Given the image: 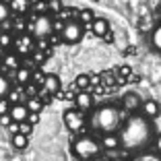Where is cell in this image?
Segmentation results:
<instances>
[{"label": "cell", "instance_id": "obj_19", "mask_svg": "<svg viewBox=\"0 0 161 161\" xmlns=\"http://www.w3.org/2000/svg\"><path fill=\"white\" fill-rule=\"evenodd\" d=\"M10 142H13V147L17 149V151H23V149H27V145H29V136L17 132V134H13V136H10Z\"/></svg>", "mask_w": 161, "mask_h": 161}, {"label": "cell", "instance_id": "obj_8", "mask_svg": "<svg viewBox=\"0 0 161 161\" xmlns=\"http://www.w3.org/2000/svg\"><path fill=\"white\" fill-rule=\"evenodd\" d=\"M75 108L79 109V112H89V109L95 108V97L91 91H76L75 95Z\"/></svg>", "mask_w": 161, "mask_h": 161}, {"label": "cell", "instance_id": "obj_2", "mask_svg": "<svg viewBox=\"0 0 161 161\" xmlns=\"http://www.w3.org/2000/svg\"><path fill=\"white\" fill-rule=\"evenodd\" d=\"M91 124H93V128L99 130L101 134L118 132V128L122 126V112L112 103H103L93 112Z\"/></svg>", "mask_w": 161, "mask_h": 161}, {"label": "cell", "instance_id": "obj_11", "mask_svg": "<svg viewBox=\"0 0 161 161\" xmlns=\"http://www.w3.org/2000/svg\"><path fill=\"white\" fill-rule=\"evenodd\" d=\"M141 114L149 120H155L161 116V103L157 99H142V105H141Z\"/></svg>", "mask_w": 161, "mask_h": 161}, {"label": "cell", "instance_id": "obj_5", "mask_svg": "<svg viewBox=\"0 0 161 161\" xmlns=\"http://www.w3.org/2000/svg\"><path fill=\"white\" fill-rule=\"evenodd\" d=\"M83 35H85V27L79 23V21H66L64 27L60 31V39L68 46H75V43L83 42Z\"/></svg>", "mask_w": 161, "mask_h": 161}, {"label": "cell", "instance_id": "obj_36", "mask_svg": "<svg viewBox=\"0 0 161 161\" xmlns=\"http://www.w3.org/2000/svg\"><path fill=\"white\" fill-rule=\"evenodd\" d=\"M105 42H109V43L114 42V35H112V31H109V33H108V35H105Z\"/></svg>", "mask_w": 161, "mask_h": 161}, {"label": "cell", "instance_id": "obj_34", "mask_svg": "<svg viewBox=\"0 0 161 161\" xmlns=\"http://www.w3.org/2000/svg\"><path fill=\"white\" fill-rule=\"evenodd\" d=\"M6 128H8V132H10V134H17V132H19V122H10Z\"/></svg>", "mask_w": 161, "mask_h": 161}, {"label": "cell", "instance_id": "obj_3", "mask_svg": "<svg viewBox=\"0 0 161 161\" xmlns=\"http://www.w3.org/2000/svg\"><path fill=\"white\" fill-rule=\"evenodd\" d=\"M70 151L79 161H91V159H95V157L101 155V145H99L97 138L85 134V136H79V138L72 141Z\"/></svg>", "mask_w": 161, "mask_h": 161}, {"label": "cell", "instance_id": "obj_38", "mask_svg": "<svg viewBox=\"0 0 161 161\" xmlns=\"http://www.w3.org/2000/svg\"><path fill=\"white\" fill-rule=\"evenodd\" d=\"M37 2H42V0H29V4L33 6V4H37Z\"/></svg>", "mask_w": 161, "mask_h": 161}, {"label": "cell", "instance_id": "obj_35", "mask_svg": "<svg viewBox=\"0 0 161 161\" xmlns=\"http://www.w3.org/2000/svg\"><path fill=\"white\" fill-rule=\"evenodd\" d=\"M10 122H13V120H10L8 114H6V116H0V124H2V126H8Z\"/></svg>", "mask_w": 161, "mask_h": 161}, {"label": "cell", "instance_id": "obj_13", "mask_svg": "<svg viewBox=\"0 0 161 161\" xmlns=\"http://www.w3.org/2000/svg\"><path fill=\"white\" fill-rule=\"evenodd\" d=\"M101 145V151H116V149H120V138H118V132H108L101 136L99 141Z\"/></svg>", "mask_w": 161, "mask_h": 161}, {"label": "cell", "instance_id": "obj_31", "mask_svg": "<svg viewBox=\"0 0 161 161\" xmlns=\"http://www.w3.org/2000/svg\"><path fill=\"white\" fill-rule=\"evenodd\" d=\"M8 109H10V103L6 97H0V116H6L8 114Z\"/></svg>", "mask_w": 161, "mask_h": 161}, {"label": "cell", "instance_id": "obj_18", "mask_svg": "<svg viewBox=\"0 0 161 161\" xmlns=\"http://www.w3.org/2000/svg\"><path fill=\"white\" fill-rule=\"evenodd\" d=\"M23 103H25V108H27V112H33V114H42L43 105H46V103H43V101L37 97V95H35V97H27Z\"/></svg>", "mask_w": 161, "mask_h": 161}, {"label": "cell", "instance_id": "obj_21", "mask_svg": "<svg viewBox=\"0 0 161 161\" xmlns=\"http://www.w3.org/2000/svg\"><path fill=\"white\" fill-rule=\"evenodd\" d=\"M72 85H75L79 91H87V89L91 87V76L83 72V75H79V76L75 79V83H72Z\"/></svg>", "mask_w": 161, "mask_h": 161}, {"label": "cell", "instance_id": "obj_24", "mask_svg": "<svg viewBox=\"0 0 161 161\" xmlns=\"http://www.w3.org/2000/svg\"><path fill=\"white\" fill-rule=\"evenodd\" d=\"M13 39H14V35H10L8 31H0V50L13 47Z\"/></svg>", "mask_w": 161, "mask_h": 161}, {"label": "cell", "instance_id": "obj_23", "mask_svg": "<svg viewBox=\"0 0 161 161\" xmlns=\"http://www.w3.org/2000/svg\"><path fill=\"white\" fill-rule=\"evenodd\" d=\"M95 19V13L91 8H80L79 10V23L85 27V25H91V21Z\"/></svg>", "mask_w": 161, "mask_h": 161}, {"label": "cell", "instance_id": "obj_33", "mask_svg": "<svg viewBox=\"0 0 161 161\" xmlns=\"http://www.w3.org/2000/svg\"><path fill=\"white\" fill-rule=\"evenodd\" d=\"M153 145H155V151L159 153V157H161V132L155 134V138H153Z\"/></svg>", "mask_w": 161, "mask_h": 161}, {"label": "cell", "instance_id": "obj_10", "mask_svg": "<svg viewBox=\"0 0 161 161\" xmlns=\"http://www.w3.org/2000/svg\"><path fill=\"white\" fill-rule=\"evenodd\" d=\"M42 91H46L47 95H58L60 93V89H62V80H60V76L58 75H46L43 76V83H42V87H39Z\"/></svg>", "mask_w": 161, "mask_h": 161}, {"label": "cell", "instance_id": "obj_15", "mask_svg": "<svg viewBox=\"0 0 161 161\" xmlns=\"http://www.w3.org/2000/svg\"><path fill=\"white\" fill-rule=\"evenodd\" d=\"M27 108H25V103H14V105H10V109H8V116H10V120L13 122H25L27 120Z\"/></svg>", "mask_w": 161, "mask_h": 161}, {"label": "cell", "instance_id": "obj_1", "mask_svg": "<svg viewBox=\"0 0 161 161\" xmlns=\"http://www.w3.org/2000/svg\"><path fill=\"white\" fill-rule=\"evenodd\" d=\"M118 138H120V147H124L130 153L147 149L155 138L153 120L145 118L142 114H132L118 128Z\"/></svg>", "mask_w": 161, "mask_h": 161}, {"label": "cell", "instance_id": "obj_22", "mask_svg": "<svg viewBox=\"0 0 161 161\" xmlns=\"http://www.w3.org/2000/svg\"><path fill=\"white\" fill-rule=\"evenodd\" d=\"M6 99H8V103H10V105H14V103H23V101H25V97H23V89H13V87H10L8 95H6Z\"/></svg>", "mask_w": 161, "mask_h": 161}, {"label": "cell", "instance_id": "obj_32", "mask_svg": "<svg viewBox=\"0 0 161 161\" xmlns=\"http://www.w3.org/2000/svg\"><path fill=\"white\" fill-rule=\"evenodd\" d=\"M25 122H29L31 126H35V124L39 122V114H33V112H29V114H27V120H25Z\"/></svg>", "mask_w": 161, "mask_h": 161}, {"label": "cell", "instance_id": "obj_9", "mask_svg": "<svg viewBox=\"0 0 161 161\" xmlns=\"http://www.w3.org/2000/svg\"><path fill=\"white\" fill-rule=\"evenodd\" d=\"M141 105H142V99H141L138 93L128 91V93L122 95V108L126 109L128 114H136V112H141Z\"/></svg>", "mask_w": 161, "mask_h": 161}, {"label": "cell", "instance_id": "obj_27", "mask_svg": "<svg viewBox=\"0 0 161 161\" xmlns=\"http://www.w3.org/2000/svg\"><path fill=\"white\" fill-rule=\"evenodd\" d=\"M10 17V8L6 4V0H0V23H6Z\"/></svg>", "mask_w": 161, "mask_h": 161}, {"label": "cell", "instance_id": "obj_17", "mask_svg": "<svg viewBox=\"0 0 161 161\" xmlns=\"http://www.w3.org/2000/svg\"><path fill=\"white\" fill-rule=\"evenodd\" d=\"M31 68L29 66H25V64H21L19 68H17V70H14V80H17V83H19L21 87H25L27 85V83H31Z\"/></svg>", "mask_w": 161, "mask_h": 161}, {"label": "cell", "instance_id": "obj_7", "mask_svg": "<svg viewBox=\"0 0 161 161\" xmlns=\"http://www.w3.org/2000/svg\"><path fill=\"white\" fill-rule=\"evenodd\" d=\"M62 120H64V126L70 130V132H80L83 128H85V114L83 112H79L76 108H70V109H66L64 112V116H62Z\"/></svg>", "mask_w": 161, "mask_h": 161}, {"label": "cell", "instance_id": "obj_16", "mask_svg": "<svg viewBox=\"0 0 161 161\" xmlns=\"http://www.w3.org/2000/svg\"><path fill=\"white\" fill-rule=\"evenodd\" d=\"M6 4H8L10 13L14 14H27L31 4H29V0H6Z\"/></svg>", "mask_w": 161, "mask_h": 161}, {"label": "cell", "instance_id": "obj_6", "mask_svg": "<svg viewBox=\"0 0 161 161\" xmlns=\"http://www.w3.org/2000/svg\"><path fill=\"white\" fill-rule=\"evenodd\" d=\"M13 50H14V54H17L19 58H27V56H31V52L35 50V39L31 37L29 33L14 35V39H13Z\"/></svg>", "mask_w": 161, "mask_h": 161}, {"label": "cell", "instance_id": "obj_30", "mask_svg": "<svg viewBox=\"0 0 161 161\" xmlns=\"http://www.w3.org/2000/svg\"><path fill=\"white\" fill-rule=\"evenodd\" d=\"M43 72H39V70H35V72H31V83L33 85H37V87H42V83H43Z\"/></svg>", "mask_w": 161, "mask_h": 161}, {"label": "cell", "instance_id": "obj_25", "mask_svg": "<svg viewBox=\"0 0 161 161\" xmlns=\"http://www.w3.org/2000/svg\"><path fill=\"white\" fill-rule=\"evenodd\" d=\"M47 2V14L52 13V14H58L62 8H64V2L62 0H46Z\"/></svg>", "mask_w": 161, "mask_h": 161}, {"label": "cell", "instance_id": "obj_28", "mask_svg": "<svg viewBox=\"0 0 161 161\" xmlns=\"http://www.w3.org/2000/svg\"><path fill=\"white\" fill-rule=\"evenodd\" d=\"M134 161H161V157L155 155V153H141Z\"/></svg>", "mask_w": 161, "mask_h": 161}, {"label": "cell", "instance_id": "obj_12", "mask_svg": "<svg viewBox=\"0 0 161 161\" xmlns=\"http://www.w3.org/2000/svg\"><path fill=\"white\" fill-rule=\"evenodd\" d=\"M91 33L97 35V37H105V35L112 31V25H109L108 19H103V17H95L93 21H91Z\"/></svg>", "mask_w": 161, "mask_h": 161}, {"label": "cell", "instance_id": "obj_26", "mask_svg": "<svg viewBox=\"0 0 161 161\" xmlns=\"http://www.w3.org/2000/svg\"><path fill=\"white\" fill-rule=\"evenodd\" d=\"M8 91H10V80H8V76L0 75V97H6V95H8Z\"/></svg>", "mask_w": 161, "mask_h": 161}, {"label": "cell", "instance_id": "obj_39", "mask_svg": "<svg viewBox=\"0 0 161 161\" xmlns=\"http://www.w3.org/2000/svg\"><path fill=\"white\" fill-rule=\"evenodd\" d=\"M116 161H122V159H116Z\"/></svg>", "mask_w": 161, "mask_h": 161}, {"label": "cell", "instance_id": "obj_29", "mask_svg": "<svg viewBox=\"0 0 161 161\" xmlns=\"http://www.w3.org/2000/svg\"><path fill=\"white\" fill-rule=\"evenodd\" d=\"M19 132L25 134V136H29V134L33 132V126H31L29 122H19Z\"/></svg>", "mask_w": 161, "mask_h": 161}, {"label": "cell", "instance_id": "obj_14", "mask_svg": "<svg viewBox=\"0 0 161 161\" xmlns=\"http://www.w3.org/2000/svg\"><path fill=\"white\" fill-rule=\"evenodd\" d=\"M19 66H21V58L17 54H6V56L0 58V68L6 72H14Z\"/></svg>", "mask_w": 161, "mask_h": 161}, {"label": "cell", "instance_id": "obj_4", "mask_svg": "<svg viewBox=\"0 0 161 161\" xmlns=\"http://www.w3.org/2000/svg\"><path fill=\"white\" fill-rule=\"evenodd\" d=\"M29 31H31V37L35 39H46L54 33L52 31V17L50 14H35L33 21L29 23Z\"/></svg>", "mask_w": 161, "mask_h": 161}, {"label": "cell", "instance_id": "obj_20", "mask_svg": "<svg viewBox=\"0 0 161 161\" xmlns=\"http://www.w3.org/2000/svg\"><path fill=\"white\" fill-rule=\"evenodd\" d=\"M151 46H153V50L161 52V23H157L151 31Z\"/></svg>", "mask_w": 161, "mask_h": 161}, {"label": "cell", "instance_id": "obj_37", "mask_svg": "<svg viewBox=\"0 0 161 161\" xmlns=\"http://www.w3.org/2000/svg\"><path fill=\"white\" fill-rule=\"evenodd\" d=\"M157 19H159V23H161V6L157 8Z\"/></svg>", "mask_w": 161, "mask_h": 161}]
</instances>
